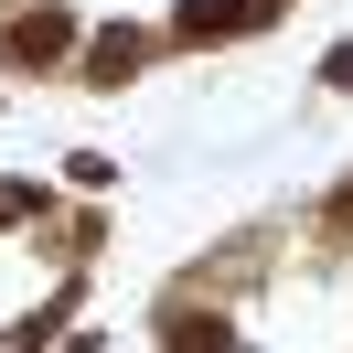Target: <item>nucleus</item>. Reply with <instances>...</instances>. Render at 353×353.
<instances>
[{
	"mask_svg": "<svg viewBox=\"0 0 353 353\" xmlns=\"http://www.w3.org/2000/svg\"><path fill=\"white\" fill-rule=\"evenodd\" d=\"M257 0H182V43H214V32H246Z\"/></svg>",
	"mask_w": 353,
	"mask_h": 353,
	"instance_id": "obj_1",
	"label": "nucleus"
},
{
	"mask_svg": "<svg viewBox=\"0 0 353 353\" xmlns=\"http://www.w3.org/2000/svg\"><path fill=\"white\" fill-rule=\"evenodd\" d=\"M54 43H65V11H32V22L11 32V43H0V54H11V65H43Z\"/></svg>",
	"mask_w": 353,
	"mask_h": 353,
	"instance_id": "obj_2",
	"label": "nucleus"
},
{
	"mask_svg": "<svg viewBox=\"0 0 353 353\" xmlns=\"http://www.w3.org/2000/svg\"><path fill=\"white\" fill-rule=\"evenodd\" d=\"M139 65V32H97V75H129Z\"/></svg>",
	"mask_w": 353,
	"mask_h": 353,
	"instance_id": "obj_3",
	"label": "nucleus"
}]
</instances>
